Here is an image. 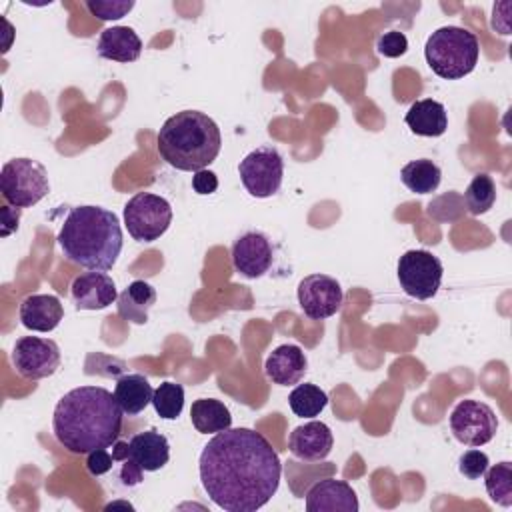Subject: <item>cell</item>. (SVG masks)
I'll return each instance as SVG.
<instances>
[{
    "mask_svg": "<svg viewBox=\"0 0 512 512\" xmlns=\"http://www.w3.org/2000/svg\"><path fill=\"white\" fill-rule=\"evenodd\" d=\"M306 370H308L306 354L296 344H282L274 348L264 362L266 376L278 386L300 384Z\"/></svg>",
    "mask_w": 512,
    "mask_h": 512,
    "instance_id": "cell-17",
    "label": "cell"
},
{
    "mask_svg": "<svg viewBox=\"0 0 512 512\" xmlns=\"http://www.w3.org/2000/svg\"><path fill=\"white\" fill-rule=\"evenodd\" d=\"M376 48L382 56L386 58H398L402 56L406 50H408V38L404 32H398V30H390V32H384L378 42H376Z\"/></svg>",
    "mask_w": 512,
    "mask_h": 512,
    "instance_id": "cell-33",
    "label": "cell"
},
{
    "mask_svg": "<svg viewBox=\"0 0 512 512\" xmlns=\"http://www.w3.org/2000/svg\"><path fill=\"white\" fill-rule=\"evenodd\" d=\"M128 452L144 472H156L170 460V444L164 434L150 428L128 440Z\"/></svg>",
    "mask_w": 512,
    "mask_h": 512,
    "instance_id": "cell-19",
    "label": "cell"
},
{
    "mask_svg": "<svg viewBox=\"0 0 512 512\" xmlns=\"http://www.w3.org/2000/svg\"><path fill=\"white\" fill-rule=\"evenodd\" d=\"M490 460L488 454L482 450H466L460 460H458V470L462 476L470 478V480H478L484 476L486 468H488Z\"/></svg>",
    "mask_w": 512,
    "mask_h": 512,
    "instance_id": "cell-32",
    "label": "cell"
},
{
    "mask_svg": "<svg viewBox=\"0 0 512 512\" xmlns=\"http://www.w3.org/2000/svg\"><path fill=\"white\" fill-rule=\"evenodd\" d=\"M274 260V248L270 238L258 230L244 232L232 244V264L236 272L246 278L264 276Z\"/></svg>",
    "mask_w": 512,
    "mask_h": 512,
    "instance_id": "cell-13",
    "label": "cell"
},
{
    "mask_svg": "<svg viewBox=\"0 0 512 512\" xmlns=\"http://www.w3.org/2000/svg\"><path fill=\"white\" fill-rule=\"evenodd\" d=\"M96 48L102 58L126 64L140 58L142 40L130 26H112L102 30Z\"/></svg>",
    "mask_w": 512,
    "mask_h": 512,
    "instance_id": "cell-21",
    "label": "cell"
},
{
    "mask_svg": "<svg viewBox=\"0 0 512 512\" xmlns=\"http://www.w3.org/2000/svg\"><path fill=\"white\" fill-rule=\"evenodd\" d=\"M64 316V308L54 294H30L20 304V322L34 332L54 330Z\"/></svg>",
    "mask_w": 512,
    "mask_h": 512,
    "instance_id": "cell-18",
    "label": "cell"
},
{
    "mask_svg": "<svg viewBox=\"0 0 512 512\" xmlns=\"http://www.w3.org/2000/svg\"><path fill=\"white\" fill-rule=\"evenodd\" d=\"M172 222V206L166 198L152 192L134 194L124 206V224L138 242L158 240Z\"/></svg>",
    "mask_w": 512,
    "mask_h": 512,
    "instance_id": "cell-7",
    "label": "cell"
},
{
    "mask_svg": "<svg viewBox=\"0 0 512 512\" xmlns=\"http://www.w3.org/2000/svg\"><path fill=\"white\" fill-rule=\"evenodd\" d=\"M192 188H194L196 194H202V196L212 194L218 188V178H216V174L212 170H206V168L198 170L192 176Z\"/></svg>",
    "mask_w": 512,
    "mask_h": 512,
    "instance_id": "cell-35",
    "label": "cell"
},
{
    "mask_svg": "<svg viewBox=\"0 0 512 512\" xmlns=\"http://www.w3.org/2000/svg\"><path fill=\"white\" fill-rule=\"evenodd\" d=\"M404 120H406V126L416 136H426V138L442 136L448 128V114H446L444 104L438 100H432V98L416 100L408 108Z\"/></svg>",
    "mask_w": 512,
    "mask_h": 512,
    "instance_id": "cell-20",
    "label": "cell"
},
{
    "mask_svg": "<svg viewBox=\"0 0 512 512\" xmlns=\"http://www.w3.org/2000/svg\"><path fill=\"white\" fill-rule=\"evenodd\" d=\"M86 468L92 476H104V474L112 472L114 470L112 452H108V448H98V450L90 452L88 460H86Z\"/></svg>",
    "mask_w": 512,
    "mask_h": 512,
    "instance_id": "cell-34",
    "label": "cell"
},
{
    "mask_svg": "<svg viewBox=\"0 0 512 512\" xmlns=\"http://www.w3.org/2000/svg\"><path fill=\"white\" fill-rule=\"evenodd\" d=\"M464 202L470 214L474 216L486 214L496 202V184L492 176L476 174L464 192Z\"/></svg>",
    "mask_w": 512,
    "mask_h": 512,
    "instance_id": "cell-27",
    "label": "cell"
},
{
    "mask_svg": "<svg viewBox=\"0 0 512 512\" xmlns=\"http://www.w3.org/2000/svg\"><path fill=\"white\" fill-rule=\"evenodd\" d=\"M86 8L90 10V14H94L100 20H118L134 8V2L132 0H88Z\"/></svg>",
    "mask_w": 512,
    "mask_h": 512,
    "instance_id": "cell-31",
    "label": "cell"
},
{
    "mask_svg": "<svg viewBox=\"0 0 512 512\" xmlns=\"http://www.w3.org/2000/svg\"><path fill=\"white\" fill-rule=\"evenodd\" d=\"M238 174L246 192L254 198H270L282 186L284 160L274 146H258L248 152L240 164Z\"/></svg>",
    "mask_w": 512,
    "mask_h": 512,
    "instance_id": "cell-8",
    "label": "cell"
},
{
    "mask_svg": "<svg viewBox=\"0 0 512 512\" xmlns=\"http://www.w3.org/2000/svg\"><path fill=\"white\" fill-rule=\"evenodd\" d=\"M12 364L26 380H42L52 376L60 366V348L50 338L22 336L14 342Z\"/></svg>",
    "mask_w": 512,
    "mask_h": 512,
    "instance_id": "cell-11",
    "label": "cell"
},
{
    "mask_svg": "<svg viewBox=\"0 0 512 512\" xmlns=\"http://www.w3.org/2000/svg\"><path fill=\"white\" fill-rule=\"evenodd\" d=\"M450 430L464 446H484L498 432L494 410L480 400H462L450 412Z\"/></svg>",
    "mask_w": 512,
    "mask_h": 512,
    "instance_id": "cell-10",
    "label": "cell"
},
{
    "mask_svg": "<svg viewBox=\"0 0 512 512\" xmlns=\"http://www.w3.org/2000/svg\"><path fill=\"white\" fill-rule=\"evenodd\" d=\"M198 472L218 508L256 512L276 494L282 464L266 436L252 428H228L204 444Z\"/></svg>",
    "mask_w": 512,
    "mask_h": 512,
    "instance_id": "cell-1",
    "label": "cell"
},
{
    "mask_svg": "<svg viewBox=\"0 0 512 512\" xmlns=\"http://www.w3.org/2000/svg\"><path fill=\"white\" fill-rule=\"evenodd\" d=\"M152 386L146 376L142 374H126L118 378L114 388V398L124 414L136 416L140 414L148 404H152Z\"/></svg>",
    "mask_w": 512,
    "mask_h": 512,
    "instance_id": "cell-23",
    "label": "cell"
},
{
    "mask_svg": "<svg viewBox=\"0 0 512 512\" xmlns=\"http://www.w3.org/2000/svg\"><path fill=\"white\" fill-rule=\"evenodd\" d=\"M486 492L492 502L508 508L512 506V464L498 462L484 472Z\"/></svg>",
    "mask_w": 512,
    "mask_h": 512,
    "instance_id": "cell-28",
    "label": "cell"
},
{
    "mask_svg": "<svg viewBox=\"0 0 512 512\" xmlns=\"http://www.w3.org/2000/svg\"><path fill=\"white\" fill-rule=\"evenodd\" d=\"M344 294L336 278L326 274H308L298 284V304L310 320H326L342 306Z\"/></svg>",
    "mask_w": 512,
    "mask_h": 512,
    "instance_id": "cell-12",
    "label": "cell"
},
{
    "mask_svg": "<svg viewBox=\"0 0 512 512\" xmlns=\"http://www.w3.org/2000/svg\"><path fill=\"white\" fill-rule=\"evenodd\" d=\"M396 274L402 290L408 296L416 300H428L436 296L442 284L444 266L440 258L428 250H408L400 256Z\"/></svg>",
    "mask_w": 512,
    "mask_h": 512,
    "instance_id": "cell-9",
    "label": "cell"
},
{
    "mask_svg": "<svg viewBox=\"0 0 512 512\" xmlns=\"http://www.w3.org/2000/svg\"><path fill=\"white\" fill-rule=\"evenodd\" d=\"M400 180L410 192L430 194L440 186L442 170L436 162H432L428 158H418V160L408 162L400 170Z\"/></svg>",
    "mask_w": 512,
    "mask_h": 512,
    "instance_id": "cell-25",
    "label": "cell"
},
{
    "mask_svg": "<svg viewBox=\"0 0 512 512\" xmlns=\"http://www.w3.org/2000/svg\"><path fill=\"white\" fill-rule=\"evenodd\" d=\"M0 190L8 204L30 208L50 192L48 172L38 160L12 158L2 166Z\"/></svg>",
    "mask_w": 512,
    "mask_h": 512,
    "instance_id": "cell-6",
    "label": "cell"
},
{
    "mask_svg": "<svg viewBox=\"0 0 512 512\" xmlns=\"http://www.w3.org/2000/svg\"><path fill=\"white\" fill-rule=\"evenodd\" d=\"M112 458L114 464H118V480L122 482V486H136L142 482V468L134 462V458L128 452V442H120L116 440L112 444Z\"/></svg>",
    "mask_w": 512,
    "mask_h": 512,
    "instance_id": "cell-30",
    "label": "cell"
},
{
    "mask_svg": "<svg viewBox=\"0 0 512 512\" xmlns=\"http://www.w3.org/2000/svg\"><path fill=\"white\" fill-rule=\"evenodd\" d=\"M360 508L354 488L338 478H324L306 492L308 512H356Z\"/></svg>",
    "mask_w": 512,
    "mask_h": 512,
    "instance_id": "cell-14",
    "label": "cell"
},
{
    "mask_svg": "<svg viewBox=\"0 0 512 512\" xmlns=\"http://www.w3.org/2000/svg\"><path fill=\"white\" fill-rule=\"evenodd\" d=\"M160 158L176 170L198 172L208 168L220 148L218 124L200 110H182L170 116L156 138Z\"/></svg>",
    "mask_w": 512,
    "mask_h": 512,
    "instance_id": "cell-4",
    "label": "cell"
},
{
    "mask_svg": "<svg viewBox=\"0 0 512 512\" xmlns=\"http://www.w3.org/2000/svg\"><path fill=\"white\" fill-rule=\"evenodd\" d=\"M20 222V208L2 206V236H10L14 230H18Z\"/></svg>",
    "mask_w": 512,
    "mask_h": 512,
    "instance_id": "cell-36",
    "label": "cell"
},
{
    "mask_svg": "<svg viewBox=\"0 0 512 512\" xmlns=\"http://www.w3.org/2000/svg\"><path fill=\"white\" fill-rule=\"evenodd\" d=\"M64 258L88 270H110L122 252V226L112 210L102 206H74L58 232Z\"/></svg>",
    "mask_w": 512,
    "mask_h": 512,
    "instance_id": "cell-3",
    "label": "cell"
},
{
    "mask_svg": "<svg viewBox=\"0 0 512 512\" xmlns=\"http://www.w3.org/2000/svg\"><path fill=\"white\" fill-rule=\"evenodd\" d=\"M152 406L164 420H176L184 408V388L176 382H162L152 394Z\"/></svg>",
    "mask_w": 512,
    "mask_h": 512,
    "instance_id": "cell-29",
    "label": "cell"
},
{
    "mask_svg": "<svg viewBox=\"0 0 512 512\" xmlns=\"http://www.w3.org/2000/svg\"><path fill=\"white\" fill-rule=\"evenodd\" d=\"M288 404L296 416L314 418L320 416V412L326 408L328 394L316 384H298L288 394Z\"/></svg>",
    "mask_w": 512,
    "mask_h": 512,
    "instance_id": "cell-26",
    "label": "cell"
},
{
    "mask_svg": "<svg viewBox=\"0 0 512 512\" xmlns=\"http://www.w3.org/2000/svg\"><path fill=\"white\" fill-rule=\"evenodd\" d=\"M334 446V436L328 424L312 420L302 426H296L290 432L288 448L290 452L304 462H320L328 458Z\"/></svg>",
    "mask_w": 512,
    "mask_h": 512,
    "instance_id": "cell-15",
    "label": "cell"
},
{
    "mask_svg": "<svg viewBox=\"0 0 512 512\" xmlns=\"http://www.w3.org/2000/svg\"><path fill=\"white\" fill-rule=\"evenodd\" d=\"M74 306L78 310H102L118 300L116 284L106 272H84L70 286Z\"/></svg>",
    "mask_w": 512,
    "mask_h": 512,
    "instance_id": "cell-16",
    "label": "cell"
},
{
    "mask_svg": "<svg viewBox=\"0 0 512 512\" xmlns=\"http://www.w3.org/2000/svg\"><path fill=\"white\" fill-rule=\"evenodd\" d=\"M154 302H156L154 286L144 280H134L118 294V314L132 324H144L148 320V312L154 306Z\"/></svg>",
    "mask_w": 512,
    "mask_h": 512,
    "instance_id": "cell-22",
    "label": "cell"
},
{
    "mask_svg": "<svg viewBox=\"0 0 512 512\" xmlns=\"http://www.w3.org/2000/svg\"><path fill=\"white\" fill-rule=\"evenodd\" d=\"M122 408L102 386H80L66 392L52 416L56 440L74 454L110 448L122 432Z\"/></svg>",
    "mask_w": 512,
    "mask_h": 512,
    "instance_id": "cell-2",
    "label": "cell"
},
{
    "mask_svg": "<svg viewBox=\"0 0 512 512\" xmlns=\"http://www.w3.org/2000/svg\"><path fill=\"white\" fill-rule=\"evenodd\" d=\"M424 56L436 76L458 80L476 68L480 44L476 34L462 26H442L428 36Z\"/></svg>",
    "mask_w": 512,
    "mask_h": 512,
    "instance_id": "cell-5",
    "label": "cell"
},
{
    "mask_svg": "<svg viewBox=\"0 0 512 512\" xmlns=\"http://www.w3.org/2000/svg\"><path fill=\"white\" fill-rule=\"evenodd\" d=\"M190 420L200 434H218L232 426L228 406L216 398H198L192 402Z\"/></svg>",
    "mask_w": 512,
    "mask_h": 512,
    "instance_id": "cell-24",
    "label": "cell"
}]
</instances>
